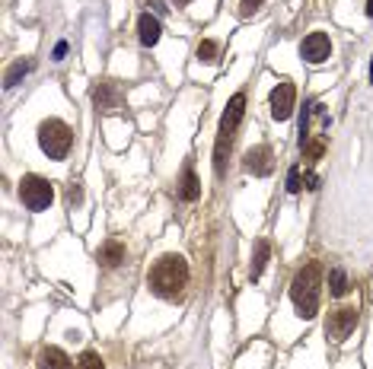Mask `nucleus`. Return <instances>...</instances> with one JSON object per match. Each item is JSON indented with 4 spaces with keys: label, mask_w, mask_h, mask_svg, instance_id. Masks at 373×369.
<instances>
[{
    "label": "nucleus",
    "mask_w": 373,
    "mask_h": 369,
    "mask_svg": "<svg viewBox=\"0 0 373 369\" xmlns=\"http://www.w3.org/2000/svg\"><path fill=\"white\" fill-rule=\"evenodd\" d=\"M188 277H192L188 261L182 255H175V251H169V255H160L157 261H153L150 274H147V286H150L160 299H179L188 286Z\"/></svg>",
    "instance_id": "f257e3e1"
},
{
    "label": "nucleus",
    "mask_w": 373,
    "mask_h": 369,
    "mask_svg": "<svg viewBox=\"0 0 373 369\" xmlns=\"http://www.w3.org/2000/svg\"><path fill=\"white\" fill-rule=\"evenodd\" d=\"M320 296H322V268L320 261L303 264L300 271L290 280V299H294V309L300 318H316L320 312Z\"/></svg>",
    "instance_id": "f03ea898"
},
{
    "label": "nucleus",
    "mask_w": 373,
    "mask_h": 369,
    "mask_svg": "<svg viewBox=\"0 0 373 369\" xmlns=\"http://www.w3.org/2000/svg\"><path fill=\"white\" fill-rule=\"evenodd\" d=\"M39 147H42V153L48 156V160H67V153H71L73 147V131L67 121L61 118H45L42 125H39Z\"/></svg>",
    "instance_id": "7ed1b4c3"
},
{
    "label": "nucleus",
    "mask_w": 373,
    "mask_h": 369,
    "mask_svg": "<svg viewBox=\"0 0 373 369\" xmlns=\"http://www.w3.org/2000/svg\"><path fill=\"white\" fill-rule=\"evenodd\" d=\"M19 197H23V204L32 214H42L54 201V184L48 179H42V175H23V182H19Z\"/></svg>",
    "instance_id": "20e7f679"
},
{
    "label": "nucleus",
    "mask_w": 373,
    "mask_h": 369,
    "mask_svg": "<svg viewBox=\"0 0 373 369\" xmlns=\"http://www.w3.org/2000/svg\"><path fill=\"white\" fill-rule=\"evenodd\" d=\"M361 322V312H357V306H342V309H335L329 318H325V334H329L332 341H348L351 331L357 328Z\"/></svg>",
    "instance_id": "39448f33"
},
{
    "label": "nucleus",
    "mask_w": 373,
    "mask_h": 369,
    "mask_svg": "<svg viewBox=\"0 0 373 369\" xmlns=\"http://www.w3.org/2000/svg\"><path fill=\"white\" fill-rule=\"evenodd\" d=\"M268 105H271V115L277 121H287L294 115V105H297V86L290 80H281V83L271 90L268 95Z\"/></svg>",
    "instance_id": "423d86ee"
},
{
    "label": "nucleus",
    "mask_w": 373,
    "mask_h": 369,
    "mask_svg": "<svg viewBox=\"0 0 373 369\" xmlns=\"http://www.w3.org/2000/svg\"><path fill=\"white\" fill-rule=\"evenodd\" d=\"M329 54H332V42L325 32H310L300 42V58L307 64H322V61H329Z\"/></svg>",
    "instance_id": "0eeeda50"
},
{
    "label": "nucleus",
    "mask_w": 373,
    "mask_h": 369,
    "mask_svg": "<svg viewBox=\"0 0 373 369\" xmlns=\"http://www.w3.org/2000/svg\"><path fill=\"white\" fill-rule=\"evenodd\" d=\"M242 169L252 175H271V169H275V150L268 147V143H259V147H252L246 153V160H242Z\"/></svg>",
    "instance_id": "6e6552de"
},
{
    "label": "nucleus",
    "mask_w": 373,
    "mask_h": 369,
    "mask_svg": "<svg viewBox=\"0 0 373 369\" xmlns=\"http://www.w3.org/2000/svg\"><path fill=\"white\" fill-rule=\"evenodd\" d=\"M242 115H246V95H242V93H236L233 99L227 102V108H223L220 131H217V134H233V137H236V128H240Z\"/></svg>",
    "instance_id": "1a4fd4ad"
},
{
    "label": "nucleus",
    "mask_w": 373,
    "mask_h": 369,
    "mask_svg": "<svg viewBox=\"0 0 373 369\" xmlns=\"http://www.w3.org/2000/svg\"><path fill=\"white\" fill-rule=\"evenodd\" d=\"M93 105L99 112H115V108H121V90L115 83H108V80H103V83L93 86Z\"/></svg>",
    "instance_id": "9d476101"
},
{
    "label": "nucleus",
    "mask_w": 373,
    "mask_h": 369,
    "mask_svg": "<svg viewBox=\"0 0 373 369\" xmlns=\"http://www.w3.org/2000/svg\"><path fill=\"white\" fill-rule=\"evenodd\" d=\"M36 369H73V360L61 347H42L36 357Z\"/></svg>",
    "instance_id": "9b49d317"
},
{
    "label": "nucleus",
    "mask_w": 373,
    "mask_h": 369,
    "mask_svg": "<svg viewBox=\"0 0 373 369\" xmlns=\"http://www.w3.org/2000/svg\"><path fill=\"white\" fill-rule=\"evenodd\" d=\"M138 36H140V45H147V48H153V45L160 42L163 26H160V19L153 16V13H140V19H138Z\"/></svg>",
    "instance_id": "f8f14e48"
},
{
    "label": "nucleus",
    "mask_w": 373,
    "mask_h": 369,
    "mask_svg": "<svg viewBox=\"0 0 373 369\" xmlns=\"http://www.w3.org/2000/svg\"><path fill=\"white\" fill-rule=\"evenodd\" d=\"M175 194H179V201H188V204L201 197V182H198V175H195L192 169H182L179 191H175Z\"/></svg>",
    "instance_id": "ddd939ff"
},
{
    "label": "nucleus",
    "mask_w": 373,
    "mask_h": 369,
    "mask_svg": "<svg viewBox=\"0 0 373 369\" xmlns=\"http://www.w3.org/2000/svg\"><path fill=\"white\" fill-rule=\"evenodd\" d=\"M96 258H99V264H103V268H118V264L125 261V245L115 242V239H108L103 249H99Z\"/></svg>",
    "instance_id": "4468645a"
},
{
    "label": "nucleus",
    "mask_w": 373,
    "mask_h": 369,
    "mask_svg": "<svg viewBox=\"0 0 373 369\" xmlns=\"http://www.w3.org/2000/svg\"><path fill=\"white\" fill-rule=\"evenodd\" d=\"M268 255H271V245L265 242V239H259V242H255L252 268H249V277H252V280H259V277H262V271H265V264H268Z\"/></svg>",
    "instance_id": "2eb2a0df"
},
{
    "label": "nucleus",
    "mask_w": 373,
    "mask_h": 369,
    "mask_svg": "<svg viewBox=\"0 0 373 369\" xmlns=\"http://www.w3.org/2000/svg\"><path fill=\"white\" fill-rule=\"evenodd\" d=\"M348 290H351L348 274H344L342 268H332V271H329V293H332V296H344Z\"/></svg>",
    "instance_id": "dca6fc26"
},
{
    "label": "nucleus",
    "mask_w": 373,
    "mask_h": 369,
    "mask_svg": "<svg viewBox=\"0 0 373 369\" xmlns=\"http://www.w3.org/2000/svg\"><path fill=\"white\" fill-rule=\"evenodd\" d=\"M32 67H36V64H32V61H16V64H13L10 71H6V77H4V86H16L19 80H23L26 73L32 71Z\"/></svg>",
    "instance_id": "f3484780"
},
{
    "label": "nucleus",
    "mask_w": 373,
    "mask_h": 369,
    "mask_svg": "<svg viewBox=\"0 0 373 369\" xmlns=\"http://www.w3.org/2000/svg\"><path fill=\"white\" fill-rule=\"evenodd\" d=\"M217 54H220V45H217L214 38H205V42L198 45V61H205V64H214Z\"/></svg>",
    "instance_id": "a211bd4d"
},
{
    "label": "nucleus",
    "mask_w": 373,
    "mask_h": 369,
    "mask_svg": "<svg viewBox=\"0 0 373 369\" xmlns=\"http://www.w3.org/2000/svg\"><path fill=\"white\" fill-rule=\"evenodd\" d=\"M77 369H106V363H103V357H99L96 350H83V357H80Z\"/></svg>",
    "instance_id": "6ab92c4d"
},
{
    "label": "nucleus",
    "mask_w": 373,
    "mask_h": 369,
    "mask_svg": "<svg viewBox=\"0 0 373 369\" xmlns=\"http://www.w3.org/2000/svg\"><path fill=\"white\" fill-rule=\"evenodd\" d=\"M322 153H325V143L322 140H307V143H303V156H307L310 162H316Z\"/></svg>",
    "instance_id": "aec40b11"
},
{
    "label": "nucleus",
    "mask_w": 373,
    "mask_h": 369,
    "mask_svg": "<svg viewBox=\"0 0 373 369\" xmlns=\"http://www.w3.org/2000/svg\"><path fill=\"white\" fill-rule=\"evenodd\" d=\"M300 188H303V182H300V166H290V172H287V191H290V194H297Z\"/></svg>",
    "instance_id": "412c9836"
},
{
    "label": "nucleus",
    "mask_w": 373,
    "mask_h": 369,
    "mask_svg": "<svg viewBox=\"0 0 373 369\" xmlns=\"http://www.w3.org/2000/svg\"><path fill=\"white\" fill-rule=\"evenodd\" d=\"M262 4H265V0H242V4H240V16H252L255 10H262Z\"/></svg>",
    "instance_id": "4be33fe9"
},
{
    "label": "nucleus",
    "mask_w": 373,
    "mask_h": 369,
    "mask_svg": "<svg viewBox=\"0 0 373 369\" xmlns=\"http://www.w3.org/2000/svg\"><path fill=\"white\" fill-rule=\"evenodd\" d=\"M67 201L80 204V184H71V188H67Z\"/></svg>",
    "instance_id": "5701e85b"
},
{
    "label": "nucleus",
    "mask_w": 373,
    "mask_h": 369,
    "mask_svg": "<svg viewBox=\"0 0 373 369\" xmlns=\"http://www.w3.org/2000/svg\"><path fill=\"white\" fill-rule=\"evenodd\" d=\"M307 188H310V191L320 188V175H316V172H310V175H307Z\"/></svg>",
    "instance_id": "b1692460"
},
{
    "label": "nucleus",
    "mask_w": 373,
    "mask_h": 369,
    "mask_svg": "<svg viewBox=\"0 0 373 369\" xmlns=\"http://www.w3.org/2000/svg\"><path fill=\"white\" fill-rule=\"evenodd\" d=\"M64 54H67V42H58V45H54V61H61Z\"/></svg>",
    "instance_id": "393cba45"
},
{
    "label": "nucleus",
    "mask_w": 373,
    "mask_h": 369,
    "mask_svg": "<svg viewBox=\"0 0 373 369\" xmlns=\"http://www.w3.org/2000/svg\"><path fill=\"white\" fill-rule=\"evenodd\" d=\"M367 16L373 19V0H367Z\"/></svg>",
    "instance_id": "a878e982"
},
{
    "label": "nucleus",
    "mask_w": 373,
    "mask_h": 369,
    "mask_svg": "<svg viewBox=\"0 0 373 369\" xmlns=\"http://www.w3.org/2000/svg\"><path fill=\"white\" fill-rule=\"evenodd\" d=\"M370 83H373V58H370Z\"/></svg>",
    "instance_id": "bb28decb"
},
{
    "label": "nucleus",
    "mask_w": 373,
    "mask_h": 369,
    "mask_svg": "<svg viewBox=\"0 0 373 369\" xmlns=\"http://www.w3.org/2000/svg\"><path fill=\"white\" fill-rule=\"evenodd\" d=\"M173 4H192V0H173Z\"/></svg>",
    "instance_id": "cd10ccee"
}]
</instances>
